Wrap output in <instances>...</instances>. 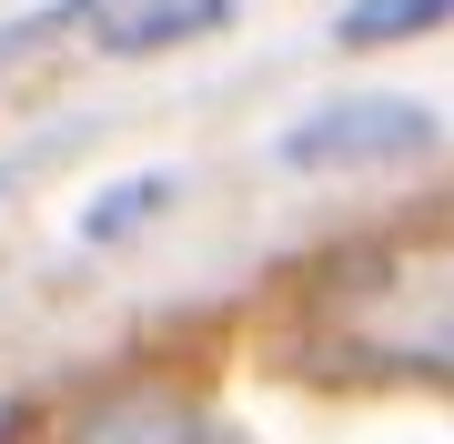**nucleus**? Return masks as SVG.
<instances>
[{
	"label": "nucleus",
	"mask_w": 454,
	"mask_h": 444,
	"mask_svg": "<svg viewBox=\"0 0 454 444\" xmlns=\"http://www.w3.org/2000/svg\"><path fill=\"white\" fill-rule=\"evenodd\" d=\"M232 20V0H82L71 31H91L101 61H162L182 41H212Z\"/></svg>",
	"instance_id": "obj_3"
},
{
	"label": "nucleus",
	"mask_w": 454,
	"mask_h": 444,
	"mask_svg": "<svg viewBox=\"0 0 454 444\" xmlns=\"http://www.w3.org/2000/svg\"><path fill=\"white\" fill-rule=\"evenodd\" d=\"M454 0H354V11L333 20L343 51H373V41H414V31H444Z\"/></svg>",
	"instance_id": "obj_5"
},
{
	"label": "nucleus",
	"mask_w": 454,
	"mask_h": 444,
	"mask_svg": "<svg viewBox=\"0 0 454 444\" xmlns=\"http://www.w3.org/2000/svg\"><path fill=\"white\" fill-rule=\"evenodd\" d=\"M343 333L373 363H404V374H444L454 384V243L373 253L364 283L343 293Z\"/></svg>",
	"instance_id": "obj_1"
},
{
	"label": "nucleus",
	"mask_w": 454,
	"mask_h": 444,
	"mask_svg": "<svg viewBox=\"0 0 454 444\" xmlns=\"http://www.w3.org/2000/svg\"><path fill=\"white\" fill-rule=\"evenodd\" d=\"M182 192L172 172H142V182H112V192L82 213V243H121V232H142V213H162V202Z\"/></svg>",
	"instance_id": "obj_6"
},
{
	"label": "nucleus",
	"mask_w": 454,
	"mask_h": 444,
	"mask_svg": "<svg viewBox=\"0 0 454 444\" xmlns=\"http://www.w3.org/2000/svg\"><path fill=\"white\" fill-rule=\"evenodd\" d=\"M71 444H223V425L192 404V394H162V384H131V394H101Z\"/></svg>",
	"instance_id": "obj_4"
},
{
	"label": "nucleus",
	"mask_w": 454,
	"mask_h": 444,
	"mask_svg": "<svg viewBox=\"0 0 454 444\" xmlns=\"http://www.w3.org/2000/svg\"><path fill=\"white\" fill-rule=\"evenodd\" d=\"M434 112L404 91H354V101H324V112H303L293 132L273 142V172H384V162H414V152H434Z\"/></svg>",
	"instance_id": "obj_2"
}]
</instances>
